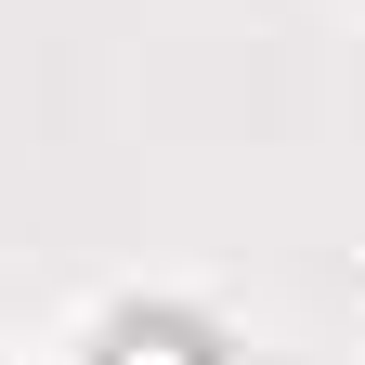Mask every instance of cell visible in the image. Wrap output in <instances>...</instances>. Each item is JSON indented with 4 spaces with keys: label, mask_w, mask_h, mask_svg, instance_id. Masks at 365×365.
<instances>
[{
    "label": "cell",
    "mask_w": 365,
    "mask_h": 365,
    "mask_svg": "<svg viewBox=\"0 0 365 365\" xmlns=\"http://www.w3.org/2000/svg\"><path fill=\"white\" fill-rule=\"evenodd\" d=\"M105 365H209V352L182 339V327H118V339H105Z\"/></svg>",
    "instance_id": "1"
}]
</instances>
